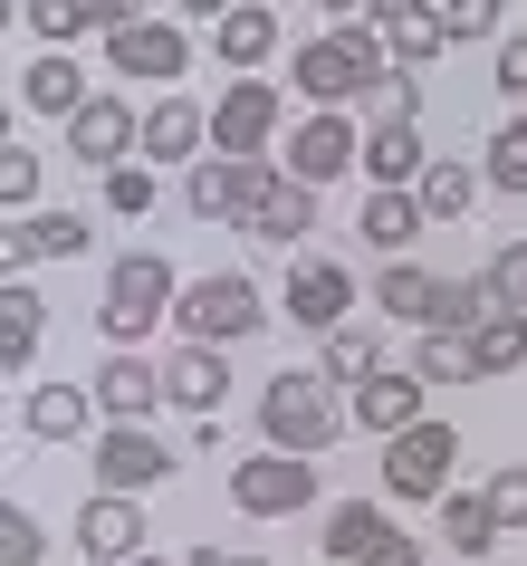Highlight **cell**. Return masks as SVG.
Returning a JSON list of instances; mask_svg holds the SVG:
<instances>
[{
  "mask_svg": "<svg viewBox=\"0 0 527 566\" xmlns=\"http://www.w3.org/2000/svg\"><path fill=\"white\" fill-rule=\"evenodd\" d=\"M393 67H383V30L375 20H346V30H326V39H297L288 49V87L317 106V116H346L355 96H375Z\"/></svg>",
  "mask_w": 527,
  "mask_h": 566,
  "instance_id": "obj_1",
  "label": "cell"
},
{
  "mask_svg": "<svg viewBox=\"0 0 527 566\" xmlns=\"http://www.w3.org/2000/svg\"><path fill=\"white\" fill-rule=\"evenodd\" d=\"M346 403L326 385L317 365H288V375H268L260 385V451H297V461H317V451L346 442Z\"/></svg>",
  "mask_w": 527,
  "mask_h": 566,
  "instance_id": "obj_2",
  "label": "cell"
},
{
  "mask_svg": "<svg viewBox=\"0 0 527 566\" xmlns=\"http://www.w3.org/2000/svg\"><path fill=\"white\" fill-rule=\"evenodd\" d=\"M182 307V279H173V260L164 250H125L116 269H106V298H96V327L116 336V346H135L145 356V336L164 327Z\"/></svg>",
  "mask_w": 527,
  "mask_h": 566,
  "instance_id": "obj_3",
  "label": "cell"
},
{
  "mask_svg": "<svg viewBox=\"0 0 527 566\" xmlns=\"http://www.w3.org/2000/svg\"><path fill=\"white\" fill-rule=\"evenodd\" d=\"M268 327V298L250 269H202V279H182V307H173V336L182 346H240V336Z\"/></svg>",
  "mask_w": 527,
  "mask_h": 566,
  "instance_id": "obj_4",
  "label": "cell"
},
{
  "mask_svg": "<svg viewBox=\"0 0 527 566\" xmlns=\"http://www.w3.org/2000/svg\"><path fill=\"white\" fill-rule=\"evenodd\" d=\"M240 231L260 240V250H297V240L317 231V192H307L288 164H250V211H240Z\"/></svg>",
  "mask_w": 527,
  "mask_h": 566,
  "instance_id": "obj_5",
  "label": "cell"
},
{
  "mask_svg": "<svg viewBox=\"0 0 527 566\" xmlns=\"http://www.w3.org/2000/svg\"><path fill=\"white\" fill-rule=\"evenodd\" d=\"M307 500H317V461H297V451H250V461H231V509L240 518H297Z\"/></svg>",
  "mask_w": 527,
  "mask_h": 566,
  "instance_id": "obj_6",
  "label": "cell"
},
{
  "mask_svg": "<svg viewBox=\"0 0 527 566\" xmlns=\"http://www.w3.org/2000/svg\"><path fill=\"white\" fill-rule=\"evenodd\" d=\"M268 135H278V87L268 77H231L211 96V154L221 164H268Z\"/></svg>",
  "mask_w": 527,
  "mask_h": 566,
  "instance_id": "obj_7",
  "label": "cell"
},
{
  "mask_svg": "<svg viewBox=\"0 0 527 566\" xmlns=\"http://www.w3.org/2000/svg\"><path fill=\"white\" fill-rule=\"evenodd\" d=\"M451 471H461V432L451 422H412L403 442H383V490L393 500H451Z\"/></svg>",
  "mask_w": 527,
  "mask_h": 566,
  "instance_id": "obj_8",
  "label": "cell"
},
{
  "mask_svg": "<svg viewBox=\"0 0 527 566\" xmlns=\"http://www.w3.org/2000/svg\"><path fill=\"white\" fill-rule=\"evenodd\" d=\"M182 451L154 432V422H106L96 432V490H116V500H135V490H154V480H173Z\"/></svg>",
  "mask_w": 527,
  "mask_h": 566,
  "instance_id": "obj_9",
  "label": "cell"
},
{
  "mask_svg": "<svg viewBox=\"0 0 527 566\" xmlns=\"http://www.w3.org/2000/svg\"><path fill=\"white\" fill-rule=\"evenodd\" d=\"M125 154L145 164V116H135L125 96H87V106L67 116V164H87V174H125Z\"/></svg>",
  "mask_w": 527,
  "mask_h": 566,
  "instance_id": "obj_10",
  "label": "cell"
},
{
  "mask_svg": "<svg viewBox=\"0 0 527 566\" xmlns=\"http://www.w3.org/2000/svg\"><path fill=\"white\" fill-rule=\"evenodd\" d=\"M106 67H116V77H145V87L173 96V77L192 67V30H182V20H135V30L106 39Z\"/></svg>",
  "mask_w": 527,
  "mask_h": 566,
  "instance_id": "obj_11",
  "label": "cell"
},
{
  "mask_svg": "<svg viewBox=\"0 0 527 566\" xmlns=\"http://www.w3.org/2000/svg\"><path fill=\"white\" fill-rule=\"evenodd\" d=\"M355 164H365V125H355V116H307V125L288 135V174L307 182V192L346 182Z\"/></svg>",
  "mask_w": 527,
  "mask_h": 566,
  "instance_id": "obj_12",
  "label": "cell"
},
{
  "mask_svg": "<svg viewBox=\"0 0 527 566\" xmlns=\"http://www.w3.org/2000/svg\"><path fill=\"white\" fill-rule=\"evenodd\" d=\"M288 327H307L326 346L336 327H355V279L336 260H297L288 269Z\"/></svg>",
  "mask_w": 527,
  "mask_h": 566,
  "instance_id": "obj_13",
  "label": "cell"
},
{
  "mask_svg": "<svg viewBox=\"0 0 527 566\" xmlns=\"http://www.w3.org/2000/svg\"><path fill=\"white\" fill-rule=\"evenodd\" d=\"M412 422H432V385H422L412 365H383L375 385L355 394V432H375V442H403Z\"/></svg>",
  "mask_w": 527,
  "mask_h": 566,
  "instance_id": "obj_14",
  "label": "cell"
},
{
  "mask_svg": "<svg viewBox=\"0 0 527 566\" xmlns=\"http://www.w3.org/2000/svg\"><path fill=\"white\" fill-rule=\"evenodd\" d=\"M145 509H135V500H116V490H96V500L87 509H77V547H87V557L96 566H135V557H145Z\"/></svg>",
  "mask_w": 527,
  "mask_h": 566,
  "instance_id": "obj_15",
  "label": "cell"
},
{
  "mask_svg": "<svg viewBox=\"0 0 527 566\" xmlns=\"http://www.w3.org/2000/svg\"><path fill=\"white\" fill-rule=\"evenodd\" d=\"M221 394H231V356L221 346H173L164 356V403H182L192 422H221Z\"/></svg>",
  "mask_w": 527,
  "mask_h": 566,
  "instance_id": "obj_16",
  "label": "cell"
},
{
  "mask_svg": "<svg viewBox=\"0 0 527 566\" xmlns=\"http://www.w3.org/2000/svg\"><path fill=\"white\" fill-rule=\"evenodd\" d=\"M154 403H164V365H154V356L116 346V356L96 365V413H106V422H145Z\"/></svg>",
  "mask_w": 527,
  "mask_h": 566,
  "instance_id": "obj_17",
  "label": "cell"
},
{
  "mask_svg": "<svg viewBox=\"0 0 527 566\" xmlns=\"http://www.w3.org/2000/svg\"><path fill=\"white\" fill-rule=\"evenodd\" d=\"M202 154H211V116L192 96H154L145 106V164H182V174H192Z\"/></svg>",
  "mask_w": 527,
  "mask_h": 566,
  "instance_id": "obj_18",
  "label": "cell"
},
{
  "mask_svg": "<svg viewBox=\"0 0 527 566\" xmlns=\"http://www.w3.org/2000/svg\"><path fill=\"white\" fill-rule=\"evenodd\" d=\"M0 250H10V279H30L39 260H77V250H87V211H30V221H10V240H0Z\"/></svg>",
  "mask_w": 527,
  "mask_h": 566,
  "instance_id": "obj_19",
  "label": "cell"
},
{
  "mask_svg": "<svg viewBox=\"0 0 527 566\" xmlns=\"http://www.w3.org/2000/svg\"><path fill=\"white\" fill-rule=\"evenodd\" d=\"M211 59H221V67H240V77H260V67L278 59V10H260V0L221 10V20H211Z\"/></svg>",
  "mask_w": 527,
  "mask_h": 566,
  "instance_id": "obj_20",
  "label": "cell"
},
{
  "mask_svg": "<svg viewBox=\"0 0 527 566\" xmlns=\"http://www.w3.org/2000/svg\"><path fill=\"white\" fill-rule=\"evenodd\" d=\"M365 20L383 30V59H393V67H412V77H422V67H432L441 49H451V39H441V10H412V0H375Z\"/></svg>",
  "mask_w": 527,
  "mask_h": 566,
  "instance_id": "obj_21",
  "label": "cell"
},
{
  "mask_svg": "<svg viewBox=\"0 0 527 566\" xmlns=\"http://www.w3.org/2000/svg\"><path fill=\"white\" fill-rule=\"evenodd\" d=\"M422 174H432L422 125H365V182H375V192H412Z\"/></svg>",
  "mask_w": 527,
  "mask_h": 566,
  "instance_id": "obj_22",
  "label": "cell"
},
{
  "mask_svg": "<svg viewBox=\"0 0 527 566\" xmlns=\"http://www.w3.org/2000/svg\"><path fill=\"white\" fill-rule=\"evenodd\" d=\"M182 211H192V221H231L240 231V211H250V164H221V154H202V164H192V174H182Z\"/></svg>",
  "mask_w": 527,
  "mask_h": 566,
  "instance_id": "obj_23",
  "label": "cell"
},
{
  "mask_svg": "<svg viewBox=\"0 0 527 566\" xmlns=\"http://www.w3.org/2000/svg\"><path fill=\"white\" fill-rule=\"evenodd\" d=\"M96 422V394L87 385H30V403H20V432H30V442H77V432H87Z\"/></svg>",
  "mask_w": 527,
  "mask_h": 566,
  "instance_id": "obj_24",
  "label": "cell"
},
{
  "mask_svg": "<svg viewBox=\"0 0 527 566\" xmlns=\"http://www.w3.org/2000/svg\"><path fill=\"white\" fill-rule=\"evenodd\" d=\"M87 67H77V59H59V49H49V59H30V67H20V106H30V116H77V106H87Z\"/></svg>",
  "mask_w": 527,
  "mask_h": 566,
  "instance_id": "obj_25",
  "label": "cell"
},
{
  "mask_svg": "<svg viewBox=\"0 0 527 566\" xmlns=\"http://www.w3.org/2000/svg\"><path fill=\"white\" fill-rule=\"evenodd\" d=\"M39 336H49V307H39L30 279H10V289H0V375H30Z\"/></svg>",
  "mask_w": 527,
  "mask_h": 566,
  "instance_id": "obj_26",
  "label": "cell"
},
{
  "mask_svg": "<svg viewBox=\"0 0 527 566\" xmlns=\"http://www.w3.org/2000/svg\"><path fill=\"white\" fill-rule=\"evenodd\" d=\"M498 537H508V528L489 518V500H479V490H451V500H441V547H451L461 566H489Z\"/></svg>",
  "mask_w": 527,
  "mask_h": 566,
  "instance_id": "obj_27",
  "label": "cell"
},
{
  "mask_svg": "<svg viewBox=\"0 0 527 566\" xmlns=\"http://www.w3.org/2000/svg\"><path fill=\"white\" fill-rule=\"evenodd\" d=\"M489 182H479V164H461V154H432V174L412 182V202H422V221H461L470 202H479Z\"/></svg>",
  "mask_w": 527,
  "mask_h": 566,
  "instance_id": "obj_28",
  "label": "cell"
},
{
  "mask_svg": "<svg viewBox=\"0 0 527 566\" xmlns=\"http://www.w3.org/2000/svg\"><path fill=\"white\" fill-rule=\"evenodd\" d=\"M355 231L375 240L383 260H403V250L432 231V221H422V202H412V192H365V221H355Z\"/></svg>",
  "mask_w": 527,
  "mask_h": 566,
  "instance_id": "obj_29",
  "label": "cell"
},
{
  "mask_svg": "<svg viewBox=\"0 0 527 566\" xmlns=\"http://www.w3.org/2000/svg\"><path fill=\"white\" fill-rule=\"evenodd\" d=\"M317 375H326V385H355V394H365V385L383 375V336H375V327H336V336L317 346Z\"/></svg>",
  "mask_w": 527,
  "mask_h": 566,
  "instance_id": "obj_30",
  "label": "cell"
},
{
  "mask_svg": "<svg viewBox=\"0 0 527 566\" xmlns=\"http://www.w3.org/2000/svg\"><path fill=\"white\" fill-rule=\"evenodd\" d=\"M375 307H383V317H403V327H432L441 279H432V269H412V260H393V269L375 279Z\"/></svg>",
  "mask_w": 527,
  "mask_h": 566,
  "instance_id": "obj_31",
  "label": "cell"
},
{
  "mask_svg": "<svg viewBox=\"0 0 527 566\" xmlns=\"http://www.w3.org/2000/svg\"><path fill=\"white\" fill-rule=\"evenodd\" d=\"M518 365H527V317H518V307H498L489 327L470 336V375L498 385V375H518Z\"/></svg>",
  "mask_w": 527,
  "mask_h": 566,
  "instance_id": "obj_32",
  "label": "cell"
},
{
  "mask_svg": "<svg viewBox=\"0 0 527 566\" xmlns=\"http://www.w3.org/2000/svg\"><path fill=\"white\" fill-rule=\"evenodd\" d=\"M383 528H393L383 509H365V500H336V509H326V537H317V547H326L336 566H365V547H375Z\"/></svg>",
  "mask_w": 527,
  "mask_h": 566,
  "instance_id": "obj_33",
  "label": "cell"
},
{
  "mask_svg": "<svg viewBox=\"0 0 527 566\" xmlns=\"http://www.w3.org/2000/svg\"><path fill=\"white\" fill-rule=\"evenodd\" d=\"M479 182L489 192H508V202H527V116H508L489 135V154H479Z\"/></svg>",
  "mask_w": 527,
  "mask_h": 566,
  "instance_id": "obj_34",
  "label": "cell"
},
{
  "mask_svg": "<svg viewBox=\"0 0 527 566\" xmlns=\"http://www.w3.org/2000/svg\"><path fill=\"white\" fill-rule=\"evenodd\" d=\"M479 500H489V518H498V528L518 537V528H527V461H498V471L479 480Z\"/></svg>",
  "mask_w": 527,
  "mask_h": 566,
  "instance_id": "obj_35",
  "label": "cell"
},
{
  "mask_svg": "<svg viewBox=\"0 0 527 566\" xmlns=\"http://www.w3.org/2000/svg\"><path fill=\"white\" fill-rule=\"evenodd\" d=\"M412 375H422V385H479L461 336H422V346H412Z\"/></svg>",
  "mask_w": 527,
  "mask_h": 566,
  "instance_id": "obj_36",
  "label": "cell"
},
{
  "mask_svg": "<svg viewBox=\"0 0 527 566\" xmlns=\"http://www.w3.org/2000/svg\"><path fill=\"white\" fill-rule=\"evenodd\" d=\"M39 174H49V164H39L30 145H0V202L20 211V221H30V211H39Z\"/></svg>",
  "mask_w": 527,
  "mask_h": 566,
  "instance_id": "obj_37",
  "label": "cell"
},
{
  "mask_svg": "<svg viewBox=\"0 0 527 566\" xmlns=\"http://www.w3.org/2000/svg\"><path fill=\"white\" fill-rule=\"evenodd\" d=\"M0 566H49V528L30 509H0Z\"/></svg>",
  "mask_w": 527,
  "mask_h": 566,
  "instance_id": "obj_38",
  "label": "cell"
},
{
  "mask_svg": "<svg viewBox=\"0 0 527 566\" xmlns=\"http://www.w3.org/2000/svg\"><path fill=\"white\" fill-rule=\"evenodd\" d=\"M375 125H422V77H412V67H393L375 87Z\"/></svg>",
  "mask_w": 527,
  "mask_h": 566,
  "instance_id": "obj_39",
  "label": "cell"
},
{
  "mask_svg": "<svg viewBox=\"0 0 527 566\" xmlns=\"http://www.w3.org/2000/svg\"><path fill=\"white\" fill-rule=\"evenodd\" d=\"M106 211H116V221H145V211H154V164H125V174H106Z\"/></svg>",
  "mask_w": 527,
  "mask_h": 566,
  "instance_id": "obj_40",
  "label": "cell"
},
{
  "mask_svg": "<svg viewBox=\"0 0 527 566\" xmlns=\"http://www.w3.org/2000/svg\"><path fill=\"white\" fill-rule=\"evenodd\" d=\"M489 87L508 96V106H518V96H527V30H508V39H498V49H489Z\"/></svg>",
  "mask_w": 527,
  "mask_h": 566,
  "instance_id": "obj_41",
  "label": "cell"
},
{
  "mask_svg": "<svg viewBox=\"0 0 527 566\" xmlns=\"http://www.w3.org/2000/svg\"><path fill=\"white\" fill-rule=\"evenodd\" d=\"M441 39H451V49H470V39H508V30H498L489 0H461V10H441Z\"/></svg>",
  "mask_w": 527,
  "mask_h": 566,
  "instance_id": "obj_42",
  "label": "cell"
},
{
  "mask_svg": "<svg viewBox=\"0 0 527 566\" xmlns=\"http://www.w3.org/2000/svg\"><path fill=\"white\" fill-rule=\"evenodd\" d=\"M489 289H498V307H518V317H527V240H508V250L489 260Z\"/></svg>",
  "mask_w": 527,
  "mask_h": 566,
  "instance_id": "obj_43",
  "label": "cell"
},
{
  "mask_svg": "<svg viewBox=\"0 0 527 566\" xmlns=\"http://www.w3.org/2000/svg\"><path fill=\"white\" fill-rule=\"evenodd\" d=\"M182 566H268V557H221V547H192Z\"/></svg>",
  "mask_w": 527,
  "mask_h": 566,
  "instance_id": "obj_44",
  "label": "cell"
},
{
  "mask_svg": "<svg viewBox=\"0 0 527 566\" xmlns=\"http://www.w3.org/2000/svg\"><path fill=\"white\" fill-rule=\"evenodd\" d=\"M135 566H164V557H135Z\"/></svg>",
  "mask_w": 527,
  "mask_h": 566,
  "instance_id": "obj_45",
  "label": "cell"
},
{
  "mask_svg": "<svg viewBox=\"0 0 527 566\" xmlns=\"http://www.w3.org/2000/svg\"><path fill=\"white\" fill-rule=\"evenodd\" d=\"M489 566H498V557H489Z\"/></svg>",
  "mask_w": 527,
  "mask_h": 566,
  "instance_id": "obj_46",
  "label": "cell"
}]
</instances>
